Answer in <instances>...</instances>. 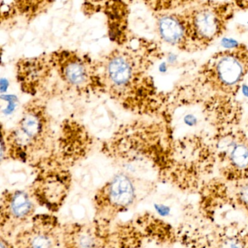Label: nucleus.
Segmentation results:
<instances>
[{"mask_svg": "<svg viewBox=\"0 0 248 248\" xmlns=\"http://www.w3.org/2000/svg\"><path fill=\"white\" fill-rule=\"evenodd\" d=\"M158 28L165 42L182 49L187 48L185 26L181 15L163 16L159 20Z\"/></svg>", "mask_w": 248, "mask_h": 248, "instance_id": "nucleus-7", "label": "nucleus"}, {"mask_svg": "<svg viewBox=\"0 0 248 248\" xmlns=\"http://www.w3.org/2000/svg\"><path fill=\"white\" fill-rule=\"evenodd\" d=\"M35 204L31 196L24 191L16 190L2 198V223L19 225L34 214Z\"/></svg>", "mask_w": 248, "mask_h": 248, "instance_id": "nucleus-4", "label": "nucleus"}, {"mask_svg": "<svg viewBox=\"0 0 248 248\" xmlns=\"http://www.w3.org/2000/svg\"><path fill=\"white\" fill-rule=\"evenodd\" d=\"M68 248H103L104 242L93 229L87 226H75L65 235Z\"/></svg>", "mask_w": 248, "mask_h": 248, "instance_id": "nucleus-8", "label": "nucleus"}, {"mask_svg": "<svg viewBox=\"0 0 248 248\" xmlns=\"http://www.w3.org/2000/svg\"><path fill=\"white\" fill-rule=\"evenodd\" d=\"M226 11L222 6L205 5L181 14L185 26L187 47H205L218 38L224 30Z\"/></svg>", "mask_w": 248, "mask_h": 248, "instance_id": "nucleus-1", "label": "nucleus"}, {"mask_svg": "<svg viewBox=\"0 0 248 248\" xmlns=\"http://www.w3.org/2000/svg\"><path fill=\"white\" fill-rule=\"evenodd\" d=\"M16 248H58L59 237L52 224H34L17 236Z\"/></svg>", "mask_w": 248, "mask_h": 248, "instance_id": "nucleus-6", "label": "nucleus"}, {"mask_svg": "<svg viewBox=\"0 0 248 248\" xmlns=\"http://www.w3.org/2000/svg\"><path fill=\"white\" fill-rule=\"evenodd\" d=\"M63 74L68 82L75 85H81L88 79L86 69L80 60L70 59L63 67Z\"/></svg>", "mask_w": 248, "mask_h": 248, "instance_id": "nucleus-11", "label": "nucleus"}, {"mask_svg": "<svg viewBox=\"0 0 248 248\" xmlns=\"http://www.w3.org/2000/svg\"><path fill=\"white\" fill-rule=\"evenodd\" d=\"M98 206L108 213H118L131 206L137 197L134 180L127 174L120 173L106 184L99 195Z\"/></svg>", "mask_w": 248, "mask_h": 248, "instance_id": "nucleus-3", "label": "nucleus"}, {"mask_svg": "<svg viewBox=\"0 0 248 248\" xmlns=\"http://www.w3.org/2000/svg\"><path fill=\"white\" fill-rule=\"evenodd\" d=\"M107 72L111 83L119 88L128 85L133 75V69L128 59L120 55L110 59L107 64Z\"/></svg>", "mask_w": 248, "mask_h": 248, "instance_id": "nucleus-9", "label": "nucleus"}, {"mask_svg": "<svg viewBox=\"0 0 248 248\" xmlns=\"http://www.w3.org/2000/svg\"><path fill=\"white\" fill-rule=\"evenodd\" d=\"M222 147L226 168L224 172L230 180L240 182L248 178V146L232 140Z\"/></svg>", "mask_w": 248, "mask_h": 248, "instance_id": "nucleus-5", "label": "nucleus"}, {"mask_svg": "<svg viewBox=\"0 0 248 248\" xmlns=\"http://www.w3.org/2000/svg\"><path fill=\"white\" fill-rule=\"evenodd\" d=\"M45 188H43L46 202H51L53 204L58 202L61 201L65 195L66 191V184L65 181L60 180L53 179L52 181H47L46 183Z\"/></svg>", "mask_w": 248, "mask_h": 248, "instance_id": "nucleus-13", "label": "nucleus"}, {"mask_svg": "<svg viewBox=\"0 0 248 248\" xmlns=\"http://www.w3.org/2000/svg\"><path fill=\"white\" fill-rule=\"evenodd\" d=\"M235 197L238 204L248 213V181L238 182L235 191Z\"/></svg>", "mask_w": 248, "mask_h": 248, "instance_id": "nucleus-14", "label": "nucleus"}, {"mask_svg": "<svg viewBox=\"0 0 248 248\" xmlns=\"http://www.w3.org/2000/svg\"><path fill=\"white\" fill-rule=\"evenodd\" d=\"M41 120L36 114L30 113L24 117L21 123L20 130L26 143L35 139L41 132Z\"/></svg>", "mask_w": 248, "mask_h": 248, "instance_id": "nucleus-12", "label": "nucleus"}, {"mask_svg": "<svg viewBox=\"0 0 248 248\" xmlns=\"http://www.w3.org/2000/svg\"><path fill=\"white\" fill-rule=\"evenodd\" d=\"M204 71L213 88L229 93L237 88L248 73V50L240 46L220 52L209 61Z\"/></svg>", "mask_w": 248, "mask_h": 248, "instance_id": "nucleus-2", "label": "nucleus"}, {"mask_svg": "<svg viewBox=\"0 0 248 248\" xmlns=\"http://www.w3.org/2000/svg\"><path fill=\"white\" fill-rule=\"evenodd\" d=\"M195 248H213V245H201L198 247H195Z\"/></svg>", "mask_w": 248, "mask_h": 248, "instance_id": "nucleus-16", "label": "nucleus"}, {"mask_svg": "<svg viewBox=\"0 0 248 248\" xmlns=\"http://www.w3.org/2000/svg\"><path fill=\"white\" fill-rule=\"evenodd\" d=\"M213 248H248V231L227 229L217 235Z\"/></svg>", "mask_w": 248, "mask_h": 248, "instance_id": "nucleus-10", "label": "nucleus"}, {"mask_svg": "<svg viewBox=\"0 0 248 248\" xmlns=\"http://www.w3.org/2000/svg\"><path fill=\"white\" fill-rule=\"evenodd\" d=\"M1 248H12V247L8 244L7 241L4 240L2 239V242H1Z\"/></svg>", "mask_w": 248, "mask_h": 248, "instance_id": "nucleus-15", "label": "nucleus"}]
</instances>
